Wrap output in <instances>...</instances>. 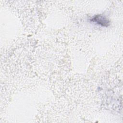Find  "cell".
Listing matches in <instances>:
<instances>
[{
    "label": "cell",
    "mask_w": 123,
    "mask_h": 123,
    "mask_svg": "<svg viewBox=\"0 0 123 123\" xmlns=\"http://www.w3.org/2000/svg\"><path fill=\"white\" fill-rule=\"evenodd\" d=\"M91 22L102 27H108L110 24V21L104 15H95L90 19Z\"/></svg>",
    "instance_id": "obj_1"
}]
</instances>
